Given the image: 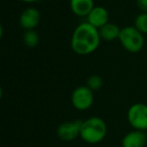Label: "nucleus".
Returning <instances> with one entry per match:
<instances>
[{
	"instance_id": "8",
	"label": "nucleus",
	"mask_w": 147,
	"mask_h": 147,
	"mask_svg": "<svg viewBox=\"0 0 147 147\" xmlns=\"http://www.w3.org/2000/svg\"><path fill=\"white\" fill-rule=\"evenodd\" d=\"M87 19H88L87 22H89L91 25L95 26L96 28L100 29L101 27H103L108 23L109 13L105 7L95 6L93 8V10L87 16Z\"/></svg>"
},
{
	"instance_id": "15",
	"label": "nucleus",
	"mask_w": 147,
	"mask_h": 147,
	"mask_svg": "<svg viewBox=\"0 0 147 147\" xmlns=\"http://www.w3.org/2000/svg\"><path fill=\"white\" fill-rule=\"evenodd\" d=\"M137 6L142 12L147 13V0H137Z\"/></svg>"
},
{
	"instance_id": "5",
	"label": "nucleus",
	"mask_w": 147,
	"mask_h": 147,
	"mask_svg": "<svg viewBox=\"0 0 147 147\" xmlns=\"http://www.w3.org/2000/svg\"><path fill=\"white\" fill-rule=\"evenodd\" d=\"M94 102L93 91L87 86L78 87L71 94V104L77 110L85 111L89 109Z\"/></svg>"
},
{
	"instance_id": "10",
	"label": "nucleus",
	"mask_w": 147,
	"mask_h": 147,
	"mask_svg": "<svg viewBox=\"0 0 147 147\" xmlns=\"http://www.w3.org/2000/svg\"><path fill=\"white\" fill-rule=\"evenodd\" d=\"M71 9L78 16H88L94 8L93 0H71Z\"/></svg>"
},
{
	"instance_id": "16",
	"label": "nucleus",
	"mask_w": 147,
	"mask_h": 147,
	"mask_svg": "<svg viewBox=\"0 0 147 147\" xmlns=\"http://www.w3.org/2000/svg\"><path fill=\"white\" fill-rule=\"evenodd\" d=\"M21 1H23V2H26V3H32V2L37 1V0H21Z\"/></svg>"
},
{
	"instance_id": "1",
	"label": "nucleus",
	"mask_w": 147,
	"mask_h": 147,
	"mask_svg": "<svg viewBox=\"0 0 147 147\" xmlns=\"http://www.w3.org/2000/svg\"><path fill=\"white\" fill-rule=\"evenodd\" d=\"M101 41L99 29L89 22H83L76 27L71 36V49L77 55H87L98 49Z\"/></svg>"
},
{
	"instance_id": "7",
	"label": "nucleus",
	"mask_w": 147,
	"mask_h": 147,
	"mask_svg": "<svg viewBox=\"0 0 147 147\" xmlns=\"http://www.w3.org/2000/svg\"><path fill=\"white\" fill-rule=\"evenodd\" d=\"M40 21V13L37 9L33 7H28L24 9L19 17V23L22 28L26 30H31L38 25Z\"/></svg>"
},
{
	"instance_id": "2",
	"label": "nucleus",
	"mask_w": 147,
	"mask_h": 147,
	"mask_svg": "<svg viewBox=\"0 0 147 147\" xmlns=\"http://www.w3.org/2000/svg\"><path fill=\"white\" fill-rule=\"evenodd\" d=\"M107 134V125L100 117H91L83 121L80 136L89 144H97L103 141Z\"/></svg>"
},
{
	"instance_id": "11",
	"label": "nucleus",
	"mask_w": 147,
	"mask_h": 147,
	"mask_svg": "<svg viewBox=\"0 0 147 147\" xmlns=\"http://www.w3.org/2000/svg\"><path fill=\"white\" fill-rule=\"evenodd\" d=\"M99 32H100L101 39H104L106 41H112L114 39L119 38L121 29L115 23L108 22L106 25H104L99 29Z\"/></svg>"
},
{
	"instance_id": "6",
	"label": "nucleus",
	"mask_w": 147,
	"mask_h": 147,
	"mask_svg": "<svg viewBox=\"0 0 147 147\" xmlns=\"http://www.w3.org/2000/svg\"><path fill=\"white\" fill-rule=\"evenodd\" d=\"M83 121L75 120L63 122L57 127V136L63 141H73L80 136Z\"/></svg>"
},
{
	"instance_id": "3",
	"label": "nucleus",
	"mask_w": 147,
	"mask_h": 147,
	"mask_svg": "<svg viewBox=\"0 0 147 147\" xmlns=\"http://www.w3.org/2000/svg\"><path fill=\"white\" fill-rule=\"evenodd\" d=\"M119 41L122 47L129 53H138L144 45L143 33L140 32L135 26H126L121 29Z\"/></svg>"
},
{
	"instance_id": "12",
	"label": "nucleus",
	"mask_w": 147,
	"mask_h": 147,
	"mask_svg": "<svg viewBox=\"0 0 147 147\" xmlns=\"http://www.w3.org/2000/svg\"><path fill=\"white\" fill-rule=\"evenodd\" d=\"M23 41L25 45L28 47H35L39 42V36L33 29L31 30H26L23 35Z\"/></svg>"
},
{
	"instance_id": "14",
	"label": "nucleus",
	"mask_w": 147,
	"mask_h": 147,
	"mask_svg": "<svg viewBox=\"0 0 147 147\" xmlns=\"http://www.w3.org/2000/svg\"><path fill=\"white\" fill-rule=\"evenodd\" d=\"M103 86V79L98 75H93L87 80V87L92 91H98Z\"/></svg>"
},
{
	"instance_id": "4",
	"label": "nucleus",
	"mask_w": 147,
	"mask_h": 147,
	"mask_svg": "<svg viewBox=\"0 0 147 147\" xmlns=\"http://www.w3.org/2000/svg\"><path fill=\"white\" fill-rule=\"evenodd\" d=\"M127 118L135 130H147V105L143 103L133 104L129 108Z\"/></svg>"
},
{
	"instance_id": "13",
	"label": "nucleus",
	"mask_w": 147,
	"mask_h": 147,
	"mask_svg": "<svg viewBox=\"0 0 147 147\" xmlns=\"http://www.w3.org/2000/svg\"><path fill=\"white\" fill-rule=\"evenodd\" d=\"M135 27L143 34H147V13L142 12L135 18Z\"/></svg>"
},
{
	"instance_id": "9",
	"label": "nucleus",
	"mask_w": 147,
	"mask_h": 147,
	"mask_svg": "<svg viewBox=\"0 0 147 147\" xmlns=\"http://www.w3.org/2000/svg\"><path fill=\"white\" fill-rule=\"evenodd\" d=\"M147 142L145 131L134 130L127 133L122 140L123 147H143Z\"/></svg>"
}]
</instances>
